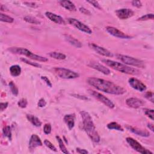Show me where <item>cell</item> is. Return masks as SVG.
I'll return each mask as SVG.
<instances>
[{
    "instance_id": "cell-1",
    "label": "cell",
    "mask_w": 154,
    "mask_h": 154,
    "mask_svg": "<svg viewBox=\"0 0 154 154\" xmlns=\"http://www.w3.org/2000/svg\"><path fill=\"white\" fill-rule=\"evenodd\" d=\"M87 82L89 85L94 87L97 90L108 94L120 95L124 94L127 91L122 87L103 79L90 77L87 78Z\"/></svg>"
},
{
    "instance_id": "cell-2",
    "label": "cell",
    "mask_w": 154,
    "mask_h": 154,
    "mask_svg": "<svg viewBox=\"0 0 154 154\" xmlns=\"http://www.w3.org/2000/svg\"><path fill=\"white\" fill-rule=\"evenodd\" d=\"M80 115L83 119V128L87 135L92 141L99 143L100 141V137L90 115L85 111H81Z\"/></svg>"
},
{
    "instance_id": "cell-3",
    "label": "cell",
    "mask_w": 154,
    "mask_h": 154,
    "mask_svg": "<svg viewBox=\"0 0 154 154\" xmlns=\"http://www.w3.org/2000/svg\"><path fill=\"white\" fill-rule=\"evenodd\" d=\"M102 62L106 64L108 66L110 67L113 69H115L117 71L120 72L129 74V75H139L140 72L137 69L131 68L126 65H124L121 63L116 62L113 60H108V59H103L102 60Z\"/></svg>"
},
{
    "instance_id": "cell-4",
    "label": "cell",
    "mask_w": 154,
    "mask_h": 154,
    "mask_svg": "<svg viewBox=\"0 0 154 154\" xmlns=\"http://www.w3.org/2000/svg\"><path fill=\"white\" fill-rule=\"evenodd\" d=\"M8 51H10V52H12L13 54L23 55L31 59L34 60L38 61H41V62H46V61H48L47 58L34 54V53H32L30 51H29L26 48L13 47V48H10L8 49Z\"/></svg>"
},
{
    "instance_id": "cell-5",
    "label": "cell",
    "mask_w": 154,
    "mask_h": 154,
    "mask_svg": "<svg viewBox=\"0 0 154 154\" xmlns=\"http://www.w3.org/2000/svg\"><path fill=\"white\" fill-rule=\"evenodd\" d=\"M117 59L120 60L123 63H124L125 65L129 66H132L134 67L140 68H145V65L144 61H143L139 59L132 57L128 56L118 54L116 56Z\"/></svg>"
},
{
    "instance_id": "cell-6",
    "label": "cell",
    "mask_w": 154,
    "mask_h": 154,
    "mask_svg": "<svg viewBox=\"0 0 154 154\" xmlns=\"http://www.w3.org/2000/svg\"><path fill=\"white\" fill-rule=\"evenodd\" d=\"M54 70L56 74L61 78L74 79L79 77V74L74 71L62 68H55Z\"/></svg>"
},
{
    "instance_id": "cell-7",
    "label": "cell",
    "mask_w": 154,
    "mask_h": 154,
    "mask_svg": "<svg viewBox=\"0 0 154 154\" xmlns=\"http://www.w3.org/2000/svg\"><path fill=\"white\" fill-rule=\"evenodd\" d=\"M88 91L91 96H93L95 98H96L99 101L101 102L102 103H103L108 108L113 109L115 107V105L113 102L111 100H110L108 98H107L106 96H105L104 95H102L101 94L99 93V92L96 91L91 89L88 90Z\"/></svg>"
},
{
    "instance_id": "cell-8",
    "label": "cell",
    "mask_w": 154,
    "mask_h": 154,
    "mask_svg": "<svg viewBox=\"0 0 154 154\" xmlns=\"http://www.w3.org/2000/svg\"><path fill=\"white\" fill-rule=\"evenodd\" d=\"M127 143L129 145V146L137 152L142 153V154H152L153 152L146 149L143 147L140 143H139L137 140L131 137H127L126 139Z\"/></svg>"
},
{
    "instance_id": "cell-9",
    "label": "cell",
    "mask_w": 154,
    "mask_h": 154,
    "mask_svg": "<svg viewBox=\"0 0 154 154\" xmlns=\"http://www.w3.org/2000/svg\"><path fill=\"white\" fill-rule=\"evenodd\" d=\"M68 21L70 25L74 26L77 29L81 31V32H83L87 33V34H92L91 30L87 25H86L84 24L79 21L78 20L74 19V18H68Z\"/></svg>"
},
{
    "instance_id": "cell-10",
    "label": "cell",
    "mask_w": 154,
    "mask_h": 154,
    "mask_svg": "<svg viewBox=\"0 0 154 154\" xmlns=\"http://www.w3.org/2000/svg\"><path fill=\"white\" fill-rule=\"evenodd\" d=\"M106 30L109 34H110L112 36H113L114 37H117V38L129 39H131L132 37H131V36H130L127 34H125L124 33H123L122 32H121L120 30H119L117 28L113 27L108 26L106 27Z\"/></svg>"
},
{
    "instance_id": "cell-11",
    "label": "cell",
    "mask_w": 154,
    "mask_h": 154,
    "mask_svg": "<svg viewBox=\"0 0 154 154\" xmlns=\"http://www.w3.org/2000/svg\"><path fill=\"white\" fill-rule=\"evenodd\" d=\"M128 83L132 88L141 92L145 91L147 89L146 85L143 84L141 81L135 78H129L128 80Z\"/></svg>"
},
{
    "instance_id": "cell-12",
    "label": "cell",
    "mask_w": 154,
    "mask_h": 154,
    "mask_svg": "<svg viewBox=\"0 0 154 154\" xmlns=\"http://www.w3.org/2000/svg\"><path fill=\"white\" fill-rule=\"evenodd\" d=\"M89 46L91 49L94 50L96 53L101 56H103L107 57H113V53H111L110 51H109L108 50H107V49L103 47L99 46L95 44H89Z\"/></svg>"
},
{
    "instance_id": "cell-13",
    "label": "cell",
    "mask_w": 154,
    "mask_h": 154,
    "mask_svg": "<svg viewBox=\"0 0 154 154\" xmlns=\"http://www.w3.org/2000/svg\"><path fill=\"white\" fill-rule=\"evenodd\" d=\"M117 16L120 19H127L134 16V12L129 8H121L116 11Z\"/></svg>"
},
{
    "instance_id": "cell-14",
    "label": "cell",
    "mask_w": 154,
    "mask_h": 154,
    "mask_svg": "<svg viewBox=\"0 0 154 154\" xmlns=\"http://www.w3.org/2000/svg\"><path fill=\"white\" fill-rule=\"evenodd\" d=\"M126 104L129 107L136 109L144 105L145 102L143 100L137 98H130L127 99Z\"/></svg>"
},
{
    "instance_id": "cell-15",
    "label": "cell",
    "mask_w": 154,
    "mask_h": 154,
    "mask_svg": "<svg viewBox=\"0 0 154 154\" xmlns=\"http://www.w3.org/2000/svg\"><path fill=\"white\" fill-rule=\"evenodd\" d=\"M45 16L51 21H53L57 24L60 25H66V22L64 19L56 14L53 13L49 12H46L45 13Z\"/></svg>"
},
{
    "instance_id": "cell-16",
    "label": "cell",
    "mask_w": 154,
    "mask_h": 154,
    "mask_svg": "<svg viewBox=\"0 0 154 154\" xmlns=\"http://www.w3.org/2000/svg\"><path fill=\"white\" fill-rule=\"evenodd\" d=\"M42 145L43 143L39 137L36 134H33L31 137L29 141V149L30 150H34L36 148L42 146Z\"/></svg>"
},
{
    "instance_id": "cell-17",
    "label": "cell",
    "mask_w": 154,
    "mask_h": 154,
    "mask_svg": "<svg viewBox=\"0 0 154 154\" xmlns=\"http://www.w3.org/2000/svg\"><path fill=\"white\" fill-rule=\"evenodd\" d=\"M88 66L91 68H93L95 70L101 72L104 74V75H107L110 74V70L109 69H108L104 65H102L98 62H94V61H91V62L89 63Z\"/></svg>"
},
{
    "instance_id": "cell-18",
    "label": "cell",
    "mask_w": 154,
    "mask_h": 154,
    "mask_svg": "<svg viewBox=\"0 0 154 154\" xmlns=\"http://www.w3.org/2000/svg\"><path fill=\"white\" fill-rule=\"evenodd\" d=\"M126 128L132 132V133H134V134L139 136H141L143 137H148L150 136L149 132L146 129H139L138 128L133 127L130 125H127Z\"/></svg>"
},
{
    "instance_id": "cell-19",
    "label": "cell",
    "mask_w": 154,
    "mask_h": 154,
    "mask_svg": "<svg viewBox=\"0 0 154 154\" xmlns=\"http://www.w3.org/2000/svg\"><path fill=\"white\" fill-rule=\"evenodd\" d=\"M75 116L73 115H67L64 117V121L67 125L69 130L72 129L75 126Z\"/></svg>"
},
{
    "instance_id": "cell-20",
    "label": "cell",
    "mask_w": 154,
    "mask_h": 154,
    "mask_svg": "<svg viewBox=\"0 0 154 154\" xmlns=\"http://www.w3.org/2000/svg\"><path fill=\"white\" fill-rule=\"evenodd\" d=\"M59 3L61 7H64L65 9L70 12L77 11V8L75 4L70 1H60Z\"/></svg>"
},
{
    "instance_id": "cell-21",
    "label": "cell",
    "mask_w": 154,
    "mask_h": 154,
    "mask_svg": "<svg viewBox=\"0 0 154 154\" xmlns=\"http://www.w3.org/2000/svg\"><path fill=\"white\" fill-rule=\"evenodd\" d=\"M65 39L68 41V42L72 45L74 46L75 47H77V48H80L82 47V44L81 43L79 42V41L78 40H77V39L74 38V37H72L70 35H69V34H65Z\"/></svg>"
},
{
    "instance_id": "cell-22",
    "label": "cell",
    "mask_w": 154,
    "mask_h": 154,
    "mask_svg": "<svg viewBox=\"0 0 154 154\" xmlns=\"http://www.w3.org/2000/svg\"><path fill=\"white\" fill-rule=\"evenodd\" d=\"M27 118L28 120V121H30L35 127H40L41 125H42V122H41L39 119V118L37 117H36L34 115H27Z\"/></svg>"
},
{
    "instance_id": "cell-23",
    "label": "cell",
    "mask_w": 154,
    "mask_h": 154,
    "mask_svg": "<svg viewBox=\"0 0 154 154\" xmlns=\"http://www.w3.org/2000/svg\"><path fill=\"white\" fill-rule=\"evenodd\" d=\"M10 73L12 76L16 77L20 75L21 68L19 65H13L10 68Z\"/></svg>"
},
{
    "instance_id": "cell-24",
    "label": "cell",
    "mask_w": 154,
    "mask_h": 154,
    "mask_svg": "<svg viewBox=\"0 0 154 154\" xmlns=\"http://www.w3.org/2000/svg\"><path fill=\"white\" fill-rule=\"evenodd\" d=\"M48 54L51 57H52L56 60H62L66 59V56L65 54L63 53H58V52H51V53H49Z\"/></svg>"
},
{
    "instance_id": "cell-25",
    "label": "cell",
    "mask_w": 154,
    "mask_h": 154,
    "mask_svg": "<svg viewBox=\"0 0 154 154\" xmlns=\"http://www.w3.org/2000/svg\"><path fill=\"white\" fill-rule=\"evenodd\" d=\"M107 128L109 129H115L119 131H124V129L120 126V125L118 124L116 122H112L109 123L107 125Z\"/></svg>"
},
{
    "instance_id": "cell-26",
    "label": "cell",
    "mask_w": 154,
    "mask_h": 154,
    "mask_svg": "<svg viewBox=\"0 0 154 154\" xmlns=\"http://www.w3.org/2000/svg\"><path fill=\"white\" fill-rule=\"evenodd\" d=\"M24 19L25 21L30 24H36V25L40 24V21H39L37 19H36V18L32 16H26L24 18Z\"/></svg>"
},
{
    "instance_id": "cell-27",
    "label": "cell",
    "mask_w": 154,
    "mask_h": 154,
    "mask_svg": "<svg viewBox=\"0 0 154 154\" xmlns=\"http://www.w3.org/2000/svg\"><path fill=\"white\" fill-rule=\"evenodd\" d=\"M56 139L58 141V143L59 144V147H60L61 151L64 153H69V152H68V149H66V148L64 144V142H63V140L61 139L59 136H56Z\"/></svg>"
},
{
    "instance_id": "cell-28",
    "label": "cell",
    "mask_w": 154,
    "mask_h": 154,
    "mask_svg": "<svg viewBox=\"0 0 154 154\" xmlns=\"http://www.w3.org/2000/svg\"><path fill=\"white\" fill-rule=\"evenodd\" d=\"M0 20L2 22L4 23H13L14 21V19L13 18L10 17L8 15H6L3 13H0Z\"/></svg>"
},
{
    "instance_id": "cell-29",
    "label": "cell",
    "mask_w": 154,
    "mask_h": 154,
    "mask_svg": "<svg viewBox=\"0 0 154 154\" xmlns=\"http://www.w3.org/2000/svg\"><path fill=\"white\" fill-rule=\"evenodd\" d=\"M9 86H10V89L11 90L12 93L13 95L17 96L19 93V90L18 87H16V84L13 83V81H10L9 83Z\"/></svg>"
},
{
    "instance_id": "cell-30",
    "label": "cell",
    "mask_w": 154,
    "mask_h": 154,
    "mask_svg": "<svg viewBox=\"0 0 154 154\" xmlns=\"http://www.w3.org/2000/svg\"><path fill=\"white\" fill-rule=\"evenodd\" d=\"M3 134L4 135L7 137L10 140H12V131L11 128L9 126H7L3 128Z\"/></svg>"
},
{
    "instance_id": "cell-31",
    "label": "cell",
    "mask_w": 154,
    "mask_h": 154,
    "mask_svg": "<svg viewBox=\"0 0 154 154\" xmlns=\"http://www.w3.org/2000/svg\"><path fill=\"white\" fill-rule=\"evenodd\" d=\"M20 60H21L22 61H23L24 63H25L26 64H28V65H30L31 66H34L35 68H40L41 67V65H39V63H34V62H32V61H31L26 58H20Z\"/></svg>"
},
{
    "instance_id": "cell-32",
    "label": "cell",
    "mask_w": 154,
    "mask_h": 154,
    "mask_svg": "<svg viewBox=\"0 0 154 154\" xmlns=\"http://www.w3.org/2000/svg\"><path fill=\"white\" fill-rule=\"evenodd\" d=\"M153 13H149V14H146L142 16L141 17L137 19V20H140V21H145V20H148L149 19L153 20Z\"/></svg>"
},
{
    "instance_id": "cell-33",
    "label": "cell",
    "mask_w": 154,
    "mask_h": 154,
    "mask_svg": "<svg viewBox=\"0 0 154 154\" xmlns=\"http://www.w3.org/2000/svg\"><path fill=\"white\" fill-rule=\"evenodd\" d=\"M44 144L46 147H48L49 149H50L51 150H53L55 152L57 151V148L53 145V144L51 141H49L48 140H45L44 141Z\"/></svg>"
},
{
    "instance_id": "cell-34",
    "label": "cell",
    "mask_w": 154,
    "mask_h": 154,
    "mask_svg": "<svg viewBox=\"0 0 154 154\" xmlns=\"http://www.w3.org/2000/svg\"><path fill=\"white\" fill-rule=\"evenodd\" d=\"M145 111V115L149 117L151 120H153L154 118H153V110L152 109H148V108H145L144 109Z\"/></svg>"
},
{
    "instance_id": "cell-35",
    "label": "cell",
    "mask_w": 154,
    "mask_h": 154,
    "mask_svg": "<svg viewBox=\"0 0 154 154\" xmlns=\"http://www.w3.org/2000/svg\"><path fill=\"white\" fill-rule=\"evenodd\" d=\"M27 104H28V102L25 98H23L20 100H19L18 102V106L20 108H25L27 107Z\"/></svg>"
},
{
    "instance_id": "cell-36",
    "label": "cell",
    "mask_w": 154,
    "mask_h": 154,
    "mask_svg": "<svg viewBox=\"0 0 154 154\" xmlns=\"http://www.w3.org/2000/svg\"><path fill=\"white\" fill-rule=\"evenodd\" d=\"M51 130H52V128H51V125L50 124H46L44 125V131L45 134H49L51 132Z\"/></svg>"
},
{
    "instance_id": "cell-37",
    "label": "cell",
    "mask_w": 154,
    "mask_h": 154,
    "mask_svg": "<svg viewBox=\"0 0 154 154\" xmlns=\"http://www.w3.org/2000/svg\"><path fill=\"white\" fill-rule=\"evenodd\" d=\"M145 98L150 101L152 103L154 102V99H153V93L152 91H147L145 94Z\"/></svg>"
},
{
    "instance_id": "cell-38",
    "label": "cell",
    "mask_w": 154,
    "mask_h": 154,
    "mask_svg": "<svg viewBox=\"0 0 154 154\" xmlns=\"http://www.w3.org/2000/svg\"><path fill=\"white\" fill-rule=\"evenodd\" d=\"M79 12L81 13H83L85 15H88V16H90L91 15V12L89 11V10L85 8L84 7H80L79 8Z\"/></svg>"
},
{
    "instance_id": "cell-39",
    "label": "cell",
    "mask_w": 154,
    "mask_h": 154,
    "mask_svg": "<svg viewBox=\"0 0 154 154\" xmlns=\"http://www.w3.org/2000/svg\"><path fill=\"white\" fill-rule=\"evenodd\" d=\"M87 3H90V4H91L94 7H95V8L99 9V10H102V8L101 7V6L99 5V3L96 1H87Z\"/></svg>"
},
{
    "instance_id": "cell-40",
    "label": "cell",
    "mask_w": 154,
    "mask_h": 154,
    "mask_svg": "<svg viewBox=\"0 0 154 154\" xmlns=\"http://www.w3.org/2000/svg\"><path fill=\"white\" fill-rule=\"evenodd\" d=\"M41 79H42V80H44L46 84L49 87H52L53 85H52V83H51V82L50 81V80L48 79V77H45V76H42V77H41Z\"/></svg>"
},
{
    "instance_id": "cell-41",
    "label": "cell",
    "mask_w": 154,
    "mask_h": 154,
    "mask_svg": "<svg viewBox=\"0 0 154 154\" xmlns=\"http://www.w3.org/2000/svg\"><path fill=\"white\" fill-rule=\"evenodd\" d=\"M46 105V102L44 98H41L38 102V106L39 107H44Z\"/></svg>"
},
{
    "instance_id": "cell-42",
    "label": "cell",
    "mask_w": 154,
    "mask_h": 154,
    "mask_svg": "<svg viewBox=\"0 0 154 154\" xmlns=\"http://www.w3.org/2000/svg\"><path fill=\"white\" fill-rule=\"evenodd\" d=\"M132 5L137 8H140L142 6L141 2L140 1H132Z\"/></svg>"
},
{
    "instance_id": "cell-43",
    "label": "cell",
    "mask_w": 154,
    "mask_h": 154,
    "mask_svg": "<svg viewBox=\"0 0 154 154\" xmlns=\"http://www.w3.org/2000/svg\"><path fill=\"white\" fill-rule=\"evenodd\" d=\"M72 95L75 98H78V99H82V100H86V101L89 100V99L88 98L86 97L85 96H82V95H77V94H73V95Z\"/></svg>"
},
{
    "instance_id": "cell-44",
    "label": "cell",
    "mask_w": 154,
    "mask_h": 154,
    "mask_svg": "<svg viewBox=\"0 0 154 154\" xmlns=\"http://www.w3.org/2000/svg\"><path fill=\"white\" fill-rule=\"evenodd\" d=\"M8 105V102H1V104H0V107H1V111H3L4 110H5L7 108Z\"/></svg>"
},
{
    "instance_id": "cell-45",
    "label": "cell",
    "mask_w": 154,
    "mask_h": 154,
    "mask_svg": "<svg viewBox=\"0 0 154 154\" xmlns=\"http://www.w3.org/2000/svg\"><path fill=\"white\" fill-rule=\"evenodd\" d=\"M24 4H26L27 6H29L30 7H33V8H36L37 7V5H36V4L35 3L33 2H24Z\"/></svg>"
},
{
    "instance_id": "cell-46",
    "label": "cell",
    "mask_w": 154,
    "mask_h": 154,
    "mask_svg": "<svg viewBox=\"0 0 154 154\" xmlns=\"http://www.w3.org/2000/svg\"><path fill=\"white\" fill-rule=\"evenodd\" d=\"M76 150H77V153H81V154H87V153H89V152L87 150L83 149H80L79 148H77Z\"/></svg>"
},
{
    "instance_id": "cell-47",
    "label": "cell",
    "mask_w": 154,
    "mask_h": 154,
    "mask_svg": "<svg viewBox=\"0 0 154 154\" xmlns=\"http://www.w3.org/2000/svg\"><path fill=\"white\" fill-rule=\"evenodd\" d=\"M148 127L149 128L150 130H151L152 132L154 131V125L153 124H151V123H149V124H148Z\"/></svg>"
}]
</instances>
